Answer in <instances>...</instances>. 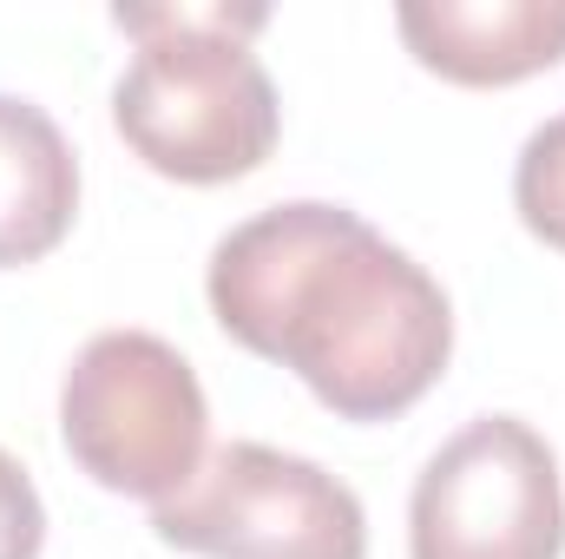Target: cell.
Instances as JSON below:
<instances>
[{"label":"cell","instance_id":"7a4b0ae2","mask_svg":"<svg viewBox=\"0 0 565 559\" xmlns=\"http://www.w3.org/2000/svg\"><path fill=\"white\" fill-rule=\"evenodd\" d=\"M139 53L113 86V126L158 178L231 184L277 151V86L250 53L264 7H119Z\"/></svg>","mask_w":565,"mask_h":559},{"label":"cell","instance_id":"3957f363","mask_svg":"<svg viewBox=\"0 0 565 559\" xmlns=\"http://www.w3.org/2000/svg\"><path fill=\"white\" fill-rule=\"evenodd\" d=\"M198 369L151 329H99L60 382V441L106 494L171 500L204 467Z\"/></svg>","mask_w":565,"mask_h":559},{"label":"cell","instance_id":"277c9868","mask_svg":"<svg viewBox=\"0 0 565 559\" xmlns=\"http://www.w3.org/2000/svg\"><path fill=\"white\" fill-rule=\"evenodd\" d=\"M151 534L204 559H369L362 500L316 461L264 441H224L151 507Z\"/></svg>","mask_w":565,"mask_h":559},{"label":"cell","instance_id":"52a82bcc","mask_svg":"<svg viewBox=\"0 0 565 559\" xmlns=\"http://www.w3.org/2000/svg\"><path fill=\"white\" fill-rule=\"evenodd\" d=\"M79 211V158L66 133L33 106L0 93V271L60 251Z\"/></svg>","mask_w":565,"mask_h":559},{"label":"cell","instance_id":"6da1fadb","mask_svg":"<svg viewBox=\"0 0 565 559\" xmlns=\"http://www.w3.org/2000/svg\"><path fill=\"white\" fill-rule=\"evenodd\" d=\"M211 316L342 421H395L454 356L447 289L349 204L296 198L211 251Z\"/></svg>","mask_w":565,"mask_h":559},{"label":"cell","instance_id":"5b68a950","mask_svg":"<svg viewBox=\"0 0 565 559\" xmlns=\"http://www.w3.org/2000/svg\"><path fill=\"white\" fill-rule=\"evenodd\" d=\"M565 487L540 428L480 415L422 467L408 500V559H559Z\"/></svg>","mask_w":565,"mask_h":559},{"label":"cell","instance_id":"8992f818","mask_svg":"<svg viewBox=\"0 0 565 559\" xmlns=\"http://www.w3.org/2000/svg\"><path fill=\"white\" fill-rule=\"evenodd\" d=\"M395 27L454 86H513L565 60V0H402Z\"/></svg>","mask_w":565,"mask_h":559},{"label":"cell","instance_id":"9c48e42d","mask_svg":"<svg viewBox=\"0 0 565 559\" xmlns=\"http://www.w3.org/2000/svg\"><path fill=\"white\" fill-rule=\"evenodd\" d=\"M46 547V507L33 474L0 447V559H40Z\"/></svg>","mask_w":565,"mask_h":559},{"label":"cell","instance_id":"ba28073f","mask_svg":"<svg viewBox=\"0 0 565 559\" xmlns=\"http://www.w3.org/2000/svg\"><path fill=\"white\" fill-rule=\"evenodd\" d=\"M513 204H520V224L565 251V113L546 119L533 139L520 145V165H513Z\"/></svg>","mask_w":565,"mask_h":559}]
</instances>
